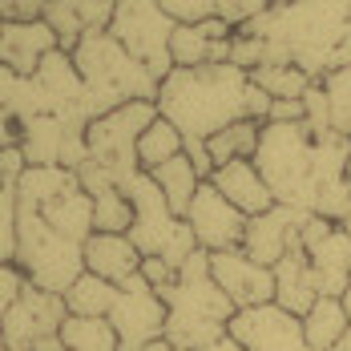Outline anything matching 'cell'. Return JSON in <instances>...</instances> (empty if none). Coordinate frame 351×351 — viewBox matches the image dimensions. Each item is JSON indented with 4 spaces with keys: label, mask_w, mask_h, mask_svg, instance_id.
<instances>
[{
    "label": "cell",
    "mask_w": 351,
    "mask_h": 351,
    "mask_svg": "<svg viewBox=\"0 0 351 351\" xmlns=\"http://www.w3.org/2000/svg\"><path fill=\"white\" fill-rule=\"evenodd\" d=\"M343 311H348V319H351V287H348V295H343Z\"/></svg>",
    "instance_id": "cell-46"
},
{
    "label": "cell",
    "mask_w": 351,
    "mask_h": 351,
    "mask_svg": "<svg viewBox=\"0 0 351 351\" xmlns=\"http://www.w3.org/2000/svg\"><path fill=\"white\" fill-rule=\"evenodd\" d=\"M275 4H291V0H275Z\"/></svg>",
    "instance_id": "cell-50"
},
{
    "label": "cell",
    "mask_w": 351,
    "mask_h": 351,
    "mask_svg": "<svg viewBox=\"0 0 351 351\" xmlns=\"http://www.w3.org/2000/svg\"><path fill=\"white\" fill-rule=\"evenodd\" d=\"M250 81L263 89V93H271L275 101H303L307 97V89L319 85L311 73H303L299 65H263V69L250 73Z\"/></svg>",
    "instance_id": "cell-29"
},
{
    "label": "cell",
    "mask_w": 351,
    "mask_h": 351,
    "mask_svg": "<svg viewBox=\"0 0 351 351\" xmlns=\"http://www.w3.org/2000/svg\"><path fill=\"white\" fill-rule=\"evenodd\" d=\"M0 351H8V343H4V335H0Z\"/></svg>",
    "instance_id": "cell-48"
},
{
    "label": "cell",
    "mask_w": 351,
    "mask_h": 351,
    "mask_svg": "<svg viewBox=\"0 0 351 351\" xmlns=\"http://www.w3.org/2000/svg\"><path fill=\"white\" fill-rule=\"evenodd\" d=\"M303 117H307L303 101H271V117L267 121H303Z\"/></svg>",
    "instance_id": "cell-41"
},
{
    "label": "cell",
    "mask_w": 351,
    "mask_h": 351,
    "mask_svg": "<svg viewBox=\"0 0 351 351\" xmlns=\"http://www.w3.org/2000/svg\"><path fill=\"white\" fill-rule=\"evenodd\" d=\"M149 178L158 182V190L166 194V202H170V210H174L178 218H186L190 202H194V194H198V186L206 182V178L198 174V166H194L186 154L170 158L166 166H158V170H154Z\"/></svg>",
    "instance_id": "cell-24"
},
{
    "label": "cell",
    "mask_w": 351,
    "mask_h": 351,
    "mask_svg": "<svg viewBox=\"0 0 351 351\" xmlns=\"http://www.w3.org/2000/svg\"><path fill=\"white\" fill-rule=\"evenodd\" d=\"M178 154H186V138L178 134V125H170V121L158 113V121H154L138 141V166L145 174H154L158 166H166Z\"/></svg>",
    "instance_id": "cell-28"
},
{
    "label": "cell",
    "mask_w": 351,
    "mask_h": 351,
    "mask_svg": "<svg viewBox=\"0 0 351 351\" xmlns=\"http://www.w3.org/2000/svg\"><path fill=\"white\" fill-rule=\"evenodd\" d=\"M45 218H49V226L57 230V234H65L73 243H89V234H93V198L81 190V182L65 190L61 198H53L49 206H45Z\"/></svg>",
    "instance_id": "cell-23"
},
{
    "label": "cell",
    "mask_w": 351,
    "mask_h": 351,
    "mask_svg": "<svg viewBox=\"0 0 351 351\" xmlns=\"http://www.w3.org/2000/svg\"><path fill=\"white\" fill-rule=\"evenodd\" d=\"M0 33H4V16H0Z\"/></svg>",
    "instance_id": "cell-49"
},
{
    "label": "cell",
    "mask_w": 351,
    "mask_h": 351,
    "mask_svg": "<svg viewBox=\"0 0 351 351\" xmlns=\"http://www.w3.org/2000/svg\"><path fill=\"white\" fill-rule=\"evenodd\" d=\"M348 174H351V166H348Z\"/></svg>",
    "instance_id": "cell-51"
},
{
    "label": "cell",
    "mask_w": 351,
    "mask_h": 351,
    "mask_svg": "<svg viewBox=\"0 0 351 351\" xmlns=\"http://www.w3.org/2000/svg\"><path fill=\"white\" fill-rule=\"evenodd\" d=\"M303 109H307L303 125H307L311 134H331V101H327V89H323V81L307 89V97H303Z\"/></svg>",
    "instance_id": "cell-34"
},
{
    "label": "cell",
    "mask_w": 351,
    "mask_h": 351,
    "mask_svg": "<svg viewBox=\"0 0 351 351\" xmlns=\"http://www.w3.org/2000/svg\"><path fill=\"white\" fill-rule=\"evenodd\" d=\"M263 125L267 121H234V125H226L222 134H214L206 141V154H210L214 170L218 166H226V162H239V158H250L254 162V149H258V138H263Z\"/></svg>",
    "instance_id": "cell-26"
},
{
    "label": "cell",
    "mask_w": 351,
    "mask_h": 351,
    "mask_svg": "<svg viewBox=\"0 0 351 351\" xmlns=\"http://www.w3.org/2000/svg\"><path fill=\"white\" fill-rule=\"evenodd\" d=\"M271 271H275V303H279L282 311L303 319L323 299L319 295V279H315V271H311V258H307L303 246H295L291 254H282Z\"/></svg>",
    "instance_id": "cell-19"
},
{
    "label": "cell",
    "mask_w": 351,
    "mask_h": 351,
    "mask_svg": "<svg viewBox=\"0 0 351 351\" xmlns=\"http://www.w3.org/2000/svg\"><path fill=\"white\" fill-rule=\"evenodd\" d=\"M303 250L311 258V271L319 279L323 299H343L351 287V234L339 222L327 218H307L303 222Z\"/></svg>",
    "instance_id": "cell-11"
},
{
    "label": "cell",
    "mask_w": 351,
    "mask_h": 351,
    "mask_svg": "<svg viewBox=\"0 0 351 351\" xmlns=\"http://www.w3.org/2000/svg\"><path fill=\"white\" fill-rule=\"evenodd\" d=\"M145 351H174V343H170V339H158V343H149Z\"/></svg>",
    "instance_id": "cell-44"
},
{
    "label": "cell",
    "mask_w": 351,
    "mask_h": 351,
    "mask_svg": "<svg viewBox=\"0 0 351 351\" xmlns=\"http://www.w3.org/2000/svg\"><path fill=\"white\" fill-rule=\"evenodd\" d=\"M25 170H29V158H25V149H21V145L0 149V186L16 190V186H21V178H25Z\"/></svg>",
    "instance_id": "cell-37"
},
{
    "label": "cell",
    "mask_w": 351,
    "mask_h": 351,
    "mask_svg": "<svg viewBox=\"0 0 351 351\" xmlns=\"http://www.w3.org/2000/svg\"><path fill=\"white\" fill-rule=\"evenodd\" d=\"M327 101H331V130L351 141V69H339L323 81Z\"/></svg>",
    "instance_id": "cell-32"
},
{
    "label": "cell",
    "mask_w": 351,
    "mask_h": 351,
    "mask_svg": "<svg viewBox=\"0 0 351 351\" xmlns=\"http://www.w3.org/2000/svg\"><path fill=\"white\" fill-rule=\"evenodd\" d=\"M69 319V307H65V295H53V291H40V287H25V295L0 315V335L8 351H33L40 339L49 335H61Z\"/></svg>",
    "instance_id": "cell-10"
},
{
    "label": "cell",
    "mask_w": 351,
    "mask_h": 351,
    "mask_svg": "<svg viewBox=\"0 0 351 351\" xmlns=\"http://www.w3.org/2000/svg\"><path fill=\"white\" fill-rule=\"evenodd\" d=\"M210 275L239 311L275 303V271L254 263L246 250H218V254H210Z\"/></svg>",
    "instance_id": "cell-14"
},
{
    "label": "cell",
    "mask_w": 351,
    "mask_h": 351,
    "mask_svg": "<svg viewBox=\"0 0 351 351\" xmlns=\"http://www.w3.org/2000/svg\"><path fill=\"white\" fill-rule=\"evenodd\" d=\"M53 49H61V45H57V33L45 21H4V33H0V65L33 77L36 65Z\"/></svg>",
    "instance_id": "cell-18"
},
{
    "label": "cell",
    "mask_w": 351,
    "mask_h": 351,
    "mask_svg": "<svg viewBox=\"0 0 351 351\" xmlns=\"http://www.w3.org/2000/svg\"><path fill=\"white\" fill-rule=\"evenodd\" d=\"M85 271L97 275V279H106V282H125L130 275L141 271V250L134 246L130 234L93 230L89 243H85Z\"/></svg>",
    "instance_id": "cell-21"
},
{
    "label": "cell",
    "mask_w": 351,
    "mask_h": 351,
    "mask_svg": "<svg viewBox=\"0 0 351 351\" xmlns=\"http://www.w3.org/2000/svg\"><path fill=\"white\" fill-rule=\"evenodd\" d=\"M117 190H121V194L130 198V206H134L130 239H134V246L141 250V258H166L174 271H182L186 258L198 250V239H194L190 222L170 210L166 194L158 190V182L145 174V170H138L134 178H125Z\"/></svg>",
    "instance_id": "cell-5"
},
{
    "label": "cell",
    "mask_w": 351,
    "mask_h": 351,
    "mask_svg": "<svg viewBox=\"0 0 351 351\" xmlns=\"http://www.w3.org/2000/svg\"><path fill=\"white\" fill-rule=\"evenodd\" d=\"M16 267L33 287L65 295L85 275V246L57 234L40 210L16 206Z\"/></svg>",
    "instance_id": "cell-6"
},
{
    "label": "cell",
    "mask_w": 351,
    "mask_h": 351,
    "mask_svg": "<svg viewBox=\"0 0 351 351\" xmlns=\"http://www.w3.org/2000/svg\"><path fill=\"white\" fill-rule=\"evenodd\" d=\"M267 8H275V0H214V12H218L230 29H243L250 21H258Z\"/></svg>",
    "instance_id": "cell-33"
},
{
    "label": "cell",
    "mask_w": 351,
    "mask_h": 351,
    "mask_svg": "<svg viewBox=\"0 0 351 351\" xmlns=\"http://www.w3.org/2000/svg\"><path fill=\"white\" fill-rule=\"evenodd\" d=\"M339 226H343V230H348V234H351V214H348V218H343V222H339Z\"/></svg>",
    "instance_id": "cell-47"
},
{
    "label": "cell",
    "mask_w": 351,
    "mask_h": 351,
    "mask_svg": "<svg viewBox=\"0 0 351 351\" xmlns=\"http://www.w3.org/2000/svg\"><path fill=\"white\" fill-rule=\"evenodd\" d=\"M0 263H16V218H0Z\"/></svg>",
    "instance_id": "cell-39"
},
{
    "label": "cell",
    "mask_w": 351,
    "mask_h": 351,
    "mask_svg": "<svg viewBox=\"0 0 351 351\" xmlns=\"http://www.w3.org/2000/svg\"><path fill=\"white\" fill-rule=\"evenodd\" d=\"M113 299H117V282H106V279H97V275H89V271L65 291L69 315H81V319H109Z\"/></svg>",
    "instance_id": "cell-27"
},
{
    "label": "cell",
    "mask_w": 351,
    "mask_h": 351,
    "mask_svg": "<svg viewBox=\"0 0 351 351\" xmlns=\"http://www.w3.org/2000/svg\"><path fill=\"white\" fill-rule=\"evenodd\" d=\"M158 121V101H130V106L113 109L106 117H97L89 125V162H97L101 170L113 174V182L121 186L125 178H134L138 166V141L141 134Z\"/></svg>",
    "instance_id": "cell-8"
},
{
    "label": "cell",
    "mask_w": 351,
    "mask_h": 351,
    "mask_svg": "<svg viewBox=\"0 0 351 351\" xmlns=\"http://www.w3.org/2000/svg\"><path fill=\"white\" fill-rule=\"evenodd\" d=\"M158 4L174 16L178 25H202V21L218 16L214 12V0H158Z\"/></svg>",
    "instance_id": "cell-35"
},
{
    "label": "cell",
    "mask_w": 351,
    "mask_h": 351,
    "mask_svg": "<svg viewBox=\"0 0 351 351\" xmlns=\"http://www.w3.org/2000/svg\"><path fill=\"white\" fill-rule=\"evenodd\" d=\"M109 323L117 331V351H145L149 343L166 339V299L138 271L125 282H117Z\"/></svg>",
    "instance_id": "cell-9"
},
{
    "label": "cell",
    "mask_w": 351,
    "mask_h": 351,
    "mask_svg": "<svg viewBox=\"0 0 351 351\" xmlns=\"http://www.w3.org/2000/svg\"><path fill=\"white\" fill-rule=\"evenodd\" d=\"M230 45H234V29L222 16H210L202 25H178L174 40H170V57H174V69L226 65L230 61Z\"/></svg>",
    "instance_id": "cell-16"
},
{
    "label": "cell",
    "mask_w": 351,
    "mask_h": 351,
    "mask_svg": "<svg viewBox=\"0 0 351 351\" xmlns=\"http://www.w3.org/2000/svg\"><path fill=\"white\" fill-rule=\"evenodd\" d=\"M65 351H117V331L109 319H81L69 315L61 327Z\"/></svg>",
    "instance_id": "cell-30"
},
{
    "label": "cell",
    "mask_w": 351,
    "mask_h": 351,
    "mask_svg": "<svg viewBox=\"0 0 351 351\" xmlns=\"http://www.w3.org/2000/svg\"><path fill=\"white\" fill-rule=\"evenodd\" d=\"M230 335L246 351H315L303 335V319L282 311L279 303L246 307L230 319Z\"/></svg>",
    "instance_id": "cell-13"
},
{
    "label": "cell",
    "mask_w": 351,
    "mask_h": 351,
    "mask_svg": "<svg viewBox=\"0 0 351 351\" xmlns=\"http://www.w3.org/2000/svg\"><path fill=\"white\" fill-rule=\"evenodd\" d=\"M239 33L267 40V65H299L315 81L351 69V0H291Z\"/></svg>",
    "instance_id": "cell-2"
},
{
    "label": "cell",
    "mask_w": 351,
    "mask_h": 351,
    "mask_svg": "<svg viewBox=\"0 0 351 351\" xmlns=\"http://www.w3.org/2000/svg\"><path fill=\"white\" fill-rule=\"evenodd\" d=\"M141 275H145V282H149L158 295H166V291L178 282V271L166 263V258H141Z\"/></svg>",
    "instance_id": "cell-38"
},
{
    "label": "cell",
    "mask_w": 351,
    "mask_h": 351,
    "mask_svg": "<svg viewBox=\"0 0 351 351\" xmlns=\"http://www.w3.org/2000/svg\"><path fill=\"white\" fill-rule=\"evenodd\" d=\"M162 299H166V339L174 343V351L210 348L218 335L230 331V319L239 315V307L214 282L206 250H194L186 258V267L178 271V282Z\"/></svg>",
    "instance_id": "cell-3"
},
{
    "label": "cell",
    "mask_w": 351,
    "mask_h": 351,
    "mask_svg": "<svg viewBox=\"0 0 351 351\" xmlns=\"http://www.w3.org/2000/svg\"><path fill=\"white\" fill-rule=\"evenodd\" d=\"M210 182L246 214V218H254V214H267L275 206V194H271V186H267V178L258 174V166L250 162V158H239V162H226V166H218L210 174Z\"/></svg>",
    "instance_id": "cell-20"
},
{
    "label": "cell",
    "mask_w": 351,
    "mask_h": 351,
    "mask_svg": "<svg viewBox=\"0 0 351 351\" xmlns=\"http://www.w3.org/2000/svg\"><path fill=\"white\" fill-rule=\"evenodd\" d=\"M134 226V206L121 190H109L101 198H93V230H106V234H130Z\"/></svg>",
    "instance_id": "cell-31"
},
{
    "label": "cell",
    "mask_w": 351,
    "mask_h": 351,
    "mask_svg": "<svg viewBox=\"0 0 351 351\" xmlns=\"http://www.w3.org/2000/svg\"><path fill=\"white\" fill-rule=\"evenodd\" d=\"M311 214L307 210H295V206H271L267 214H254L246 222V239H243V250L263 263V267H275L282 254H291L295 246H303V222Z\"/></svg>",
    "instance_id": "cell-15"
},
{
    "label": "cell",
    "mask_w": 351,
    "mask_h": 351,
    "mask_svg": "<svg viewBox=\"0 0 351 351\" xmlns=\"http://www.w3.org/2000/svg\"><path fill=\"white\" fill-rule=\"evenodd\" d=\"M202 351H246V348L239 343V339H234V335H230V331H226V335H218L210 348H202Z\"/></svg>",
    "instance_id": "cell-43"
},
{
    "label": "cell",
    "mask_w": 351,
    "mask_h": 351,
    "mask_svg": "<svg viewBox=\"0 0 351 351\" xmlns=\"http://www.w3.org/2000/svg\"><path fill=\"white\" fill-rule=\"evenodd\" d=\"M8 145H21V121L0 106V149H8Z\"/></svg>",
    "instance_id": "cell-40"
},
{
    "label": "cell",
    "mask_w": 351,
    "mask_h": 351,
    "mask_svg": "<svg viewBox=\"0 0 351 351\" xmlns=\"http://www.w3.org/2000/svg\"><path fill=\"white\" fill-rule=\"evenodd\" d=\"M158 113L178 125L186 138V158L210 182L214 162L206 141L226 125L250 117V73L239 65H202V69H174L158 89Z\"/></svg>",
    "instance_id": "cell-1"
},
{
    "label": "cell",
    "mask_w": 351,
    "mask_h": 351,
    "mask_svg": "<svg viewBox=\"0 0 351 351\" xmlns=\"http://www.w3.org/2000/svg\"><path fill=\"white\" fill-rule=\"evenodd\" d=\"M335 351H351V331L343 335V339H339V343H335Z\"/></svg>",
    "instance_id": "cell-45"
},
{
    "label": "cell",
    "mask_w": 351,
    "mask_h": 351,
    "mask_svg": "<svg viewBox=\"0 0 351 351\" xmlns=\"http://www.w3.org/2000/svg\"><path fill=\"white\" fill-rule=\"evenodd\" d=\"M69 130H77V125H65L53 113H36L29 121H21V149H25L29 166H61Z\"/></svg>",
    "instance_id": "cell-22"
},
{
    "label": "cell",
    "mask_w": 351,
    "mask_h": 351,
    "mask_svg": "<svg viewBox=\"0 0 351 351\" xmlns=\"http://www.w3.org/2000/svg\"><path fill=\"white\" fill-rule=\"evenodd\" d=\"M40 21L57 33V45L73 53L81 36L101 33L113 21V0H45Z\"/></svg>",
    "instance_id": "cell-17"
},
{
    "label": "cell",
    "mask_w": 351,
    "mask_h": 351,
    "mask_svg": "<svg viewBox=\"0 0 351 351\" xmlns=\"http://www.w3.org/2000/svg\"><path fill=\"white\" fill-rule=\"evenodd\" d=\"M186 222L198 239V250L206 254H218V250H243V239H246V218L214 182H202L190 210H186Z\"/></svg>",
    "instance_id": "cell-12"
},
{
    "label": "cell",
    "mask_w": 351,
    "mask_h": 351,
    "mask_svg": "<svg viewBox=\"0 0 351 351\" xmlns=\"http://www.w3.org/2000/svg\"><path fill=\"white\" fill-rule=\"evenodd\" d=\"M25 287H29V279H25V271L16 263H0V315L25 295Z\"/></svg>",
    "instance_id": "cell-36"
},
{
    "label": "cell",
    "mask_w": 351,
    "mask_h": 351,
    "mask_svg": "<svg viewBox=\"0 0 351 351\" xmlns=\"http://www.w3.org/2000/svg\"><path fill=\"white\" fill-rule=\"evenodd\" d=\"M73 61L85 77V109H89L93 121L113 113V109L130 106V101H158L162 81L109 29L81 36V45L73 49Z\"/></svg>",
    "instance_id": "cell-4"
},
{
    "label": "cell",
    "mask_w": 351,
    "mask_h": 351,
    "mask_svg": "<svg viewBox=\"0 0 351 351\" xmlns=\"http://www.w3.org/2000/svg\"><path fill=\"white\" fill-rule=\"evenodd\" d=\"M351 331V319L343 311V299H319L303 315V335L315 351H335V343Z\"/></svg>",
    "instance_id": "cell-25"
},
{
    "label": "cell",
    "mask_w": 351,
    "mask_h": 351,
    "mask_svg": "<svg viewBox=\"0 0 351 351\" xmlns=\"http://www.w3.org/2000/svg\"><path fill=\"white\" fill-rule=\"evenodd\" d=\"M0 218H16V190L0 186Z\"/></svg>",
    "instance_id": "cell-42"
},
{
    "label": "cell",
    "mask_w": 351,
    "mask_h": 351,
    "mask_svg": "<svg viewBox=\"0 0 351 351\" xmlns=\"http://www.w3.org/2000/svg\"><path fill=\"white\" fill-rule=\"evenodd\" d=\"M174 29H178V21L158 0H113L109 33L117 36L158 81H166L174 73V57H170Z\"/></svg>",
    "instance_id": "cell-7"
}]
</instances>
